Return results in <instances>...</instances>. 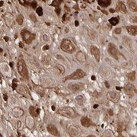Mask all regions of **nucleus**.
Wrapping results in <instances>:
<instances>
[{"instance_id": "f257e3e1", "label": "nucleus", "mask_w": 137, "mask_h": 137, "mask_svg": "<svg viewBox=\"0 0 137 137\" xmlns=\"http://www.w3.org/2000/svg\"><path fill=\"white\" fill-rule=\"evenodd\" d=\"M17 67H18V73H19L23 78H24V79L28 78V72H27V69L26 66L25 62L21 56H20L19 58H18Z\"/></svg>"}, {"instance_id": "f03ea898", "label": "nucleus", "mask_w": 137, "mask_h": 137, "mask_svg": "<svg viewBox=\"0 0 137 137\" xmlns=\"http://www.w3.org/2000/svg\"><path fill=\"white\" fill-rule=\"evenodd\" d=\"M58 114H59L60 115H62L64 117H69V118H74L78 116V114L74 111V109L70 107H60L58 110Z\"/></svg>"}, {"instance_id": "7ed1b4c3", "label": "nucleus", "mask_w": 137, "mask_h": 137, "mask_svg": "<svg viewBox=\"0 0 137 137\" xmlns=\"http://www.w3.org/2000/svg\"><path fill=\"white\" fill-rule=\"evenodd\" d=\"M61 49L62 50H63L64 52L68 53H72L75 51V46L72 43V42L70 40L68 39H64L62 40V43H61Z\"/></svg>"}, {"instance_id": "20e7f679", "label": "nucleus", "mask_w": 137, "mask_h": 137, "mask_svg": "<svg viewBox=\"0 0 137 137\" xmlns=\"http://www.w3.org/2000/svg\"><path fill=\"white\" fill-rule=\"evenodd\" d=\"M85 76H86V73L84 71H82L81 69H78L76 71H75L74 72H72L69 76H66L65 78H64L63 81H66L67 80H77V79L84 78Z\"/></svg>"}, {"instance_id": "39448f33", "label": "nucleus", "mask_w": 137, "mask_h": 137, "mask_svg": "<svg viewBox=\"0 0 137 137\" xmlns=\"http://www.w3.org/2000/svg\"><path fill=\"white\" fill-rule=\"evenodd\" d=\"M21 35L23 41L27 44L31 43L35 38V34L31 33L28 31H27L26 29H23L21 31Z\"/></svg>"}, {"instance_id": "423d86ee", "label": "nucleus", "mask_w": 137, "mask_h": 137, "mask_svg": "<svg viewBox=\"0 0 137 137\" xmlns=\"http://www.w3.org/2000/svg\"><path fill=\"white\" fill-rule=\"evenodd\" d=\"M69 134L70 137H79L81 134V130L78 126L72 125L69 128Z\"/></svg>"}, {"instance_id": "0eeeda50", "label": "nucleus", "mask_w": 137, "mask_h": 137, "mask_svg": "<svg viewBox=\"0 0 137 137\" xmlns=\"http://www.w3.org/2000/svg\"><path fill=\"white\" fill-rule=\"evenodd\" d=\"M3 18H4V21L6 24V25L8 27H12L15 24V18L13 17V15L7 12L3 15Z\"/></svg>"}, {"instance_id": "6e6552de", "label": "nucleus", "mask_w": 137, "mask_h": 137, "mask_svg": "<svg viewBox=\"0 0 137 137\" xmlns=\"http://www.w3.org/2000/svg\"><path fill=\"white\" fill-rule=\"evenodd\" d=\"M107 51L109 54L111 55L112 57H114L115 59H119V53L114 44L109 43L108 47H107Z\"/></svg>"}, {"instance_id": "1a4fd4ad", "label": "nucleus", "mask_w": 137, "mask_h": 137, "mask_svg": "<svg viewBox=\"0 0 137 137\" xmlns=\"http://www.w3.org/2000/svg\"><path fill=\"white\" fill-rule=\"evenodd\" d=\"M124 91L127 95L133 96L137 92V90L133 85H132L130 83H128L124 87Z\"/></svg>"}, {"instance_id": "9d476101", "label": "nucleus", "mask_w": 137, "mask_h": 137, "mask_svg": "<svg viewBox=\"0 0 137 137\" xmlns=\"http://www.w3.org/2000/svg\"><path fill=\"white\" fill-rule=\"evenodd\" d=\"M107 98L114 103H117L118 100H120V95H119L117 92H116V91H109V92L107 93Z\"/></svg>"}, {"instance_id": "9b49d317", "label": "nucleus", "mask_w": 137, "mask_h": 137, "mask_svg": "<svg viewBox=\"0 0 137 137\" xmlns=\"http://www.w3.org/2000/svg\"><path fill=\"white\" fill-rule=\"evenodd\" d=\"M68 88L69 90L72 91L73 92H76V91H81L84 88V84L82 83H76V84H69L68 85Z\"/></svg>"}, {"instance_id": "f8f14e48", "label": "nucleus", "mask_w": 137, "mask_h": 137, "mask_svg": "<svg viewBox=\"0 0 137 137\" xmlns=\"http://www.w3.org/2000/svg\"><path fill=\"white\" fill-rule=\"evenodd\" d=\"M90 51L91 53V54L93 55V56L95 57V58L96 59V60L98 62L100 61V50L98 47H95V46H91L90 47Z\"/></svg>"}, {"instance_id": "ddd939ff", "label": "nucleus", "mask_w": 137, "mask_h": 137, "mask_svg": "<svg viewBox=\"0 0 137 137\" xmlns=\"http://www.w3.org/2000/svg\"><path fill=\"white\" fill-rule=\"evenodd\" d=\"M47 131L50 134H52V135H53L55 136H59V133L58 132L57 128L54 125H53V124H49L47 126Z\"/></svg>"}, {"instance_id": "4468645a", "label": "nucleus", "mask_w": 137, "mask_h": 137, "mask_svg": "<svg viewBox=\"0 0 137 137\" xmlns=\"http://www.w3.org/2000/svg\"><path fill=\"white\" fill-rule=\"evenodd\" d=\"M12 115L14 117H20L23 116L24 111H23L21 108H20V107H15V108L12 109Z\"/></svg>"}, {"instance_id": "2eb2a0df", "label": "nucleus", "mask_w": 137, "mask_h": 137, "mask_svg": "<svg viewBox=\"0 0 137 137\" xmlns=\"http://www.w3.org/2000/svg\"><path fill=\"white\" fill-rule=\"evenodd\" d=\"M29 113L31 115V117H36L38 116V114L40 113V109L39 108H36L34 106H31L29 107Z\"/></svg>"}, {"instance_id": "dca6fc26", "label": "nucleus", "mask_w": 137, "mask_h": 137, "mask_svg": "<svg viewBox=\"0 0 137 137\" xmlns=\"http://www.w3.org/2000/svg\"><path fill=\"white\" fill-rule=\"evenodd\" d=\"M76 59H77V60L78 61H79L81 63H85L86 62V57H85V55L82 53V52H81V51H79V52H78L77 53V54H76Z\"/></svg>"}, {"instance_id": "f3484780", "label": "nucleus", "mask_w": 137, "mask_h": 137, "mask_svg": "<svg viewBox=\"0 0 137 137\" xmlns=\"http://www.w3.org/2000/svg\"><path fill=\"white\" fill-rule=\"evenodd\" d=\"M117 12H121L123 13H126V8L125 5L123 3V2H118L117 5Z\"/></svg>"}, {"instance_id": "a211bd4d", "label": "nucleus", "mask_w": 137, "mask_h": 137, "mask_svg": "<svg viewBox=\"0 0 137 137\" xmlns=\"http://www.w3.org/2000/svg\"><path fill=\"white\" fill-rule=\"evenodd\" d=\"M126 30L130 35H137V26H127Z\"/></svg>"}, {"instance_id": "6ab92c4d", "label": "nucleus", "mask_w": 137, "mask_h": 137, "mask_svg": "<svg viewBox=\"0 0 137 137\" xmlns=\"http://www.w3.org/2000/svg\"><path fill=\"white\" fill-rule=\"evenodd\" d=\"M81 123L85 127H89L91 125V123L88 117H82L81 119Z\"/></svg>"}, {"instance_id": "aec40b11", "label": "nucleus", "mask_w": 137, "mask_h": 137, "mask_svg": "<svg viewBox=\"0 0 137 137\" xmlns=\"http://www.w3.org/2000/svg\"><path fill=\"white\" fill-rule=\"evenodd\" d=\"M98 5L100 6H101L103 8H106L108 5H111V0H98Z\"/></svg>"}, {"instance_id": "412c9836", "label": "nucleus", "mask_w": 137, "mask_h": 137, "mask_svg": "<svg viewBox=\"0 0 137 137\" xmlns=\"http://www.w3.org/2000/svg\"><path fill=\"white\" fill-rule=\"evenodd\" d=\"M34 90L36 91L37 93H38L40 95H44V88L40 85H37L34 84Z\"/></svg>"}, {"instance_id": "4be33fe9", "label": "nucleus", "mask_w": 137, "mask_h": 137, "mask_svg": "<svg viewBox=\"0 0 137 137\" xmlns=\"http://www.w3.org/2000/svg\"><path fill=\"white\" fill-rule=\"evenodd\" d=\"M128 6L132 12H137V5L134 1H128Z\"/></svg>"}, {"instance_id": "5701e85b", "label": "nucleus", "mask_w": 137, "mask_h": 137, "mask_svg": "<svg viewBox=\"0 0 137 137\" xmlns=\"http://www.w3.org/2000/svg\"><path fill=\"white\" fill-rule=\"evenodd\" d=\"M34 120L31 117H27L26 118V125H27V127L31 129V128L34 126Z\"/></svg>"}, {"instance_id": "b1692460", "label": "nucleus", "mask_w": 137, "mask_h": 137, "mask_svg": "<svg viewBox=\"0 0 137 137\" xmlns=\"http://www.w3.org/2000/svg\"><path fill=\"white\" fill-rule=\"evenodd\" d=\"M76 102L79 105H82L85 102V99L81 95H78L76 98Z\"/></svg>"}, {"instance_id": "393cba45", "label": "nucleus", "mask_w": 137, "mask_h": 137, "mask_svg": "<svg viewBox=\"0 0 137 137\" xmlns=\"http://www.w3.org/2000/svg\"><path fill=\"white\" fill-rule=\"evenodd\" d=\"M109 22H110V24H111V25L115 26V25H117L119 23V18L118 17H113V18H111V19L109 20Z\"/></svg>"}, {"instance_id": "a878e982", "label": "nucleus", "mask_w": 137, "mask_h": 137, "mask_svg": "<svg viewBox=\"0 0 137 137\" xmlns=\"http://www.w3.org/2000/svg\"><path fill=\"white\" fill-rule=\"evenodd\" d=\"M135 75H136V72H130V73H128V74H127L126 76H127L128 79H129L130 81H134L135 78H136Z\"/></svg>"}, {"instance_id": "bb28decb", "label": "nucleus", "mask_w": 137, "mask_h": 137, "mask_svg": "<svg viewBox=\"0 0 137 137\" xmlns=\"http://www.w3.org/2000/svg\"><path fill=\"white\" fill-rule=\"evenodd\" d=\"M16 21H17V23L19 24V25H21L23 24V21H24V17H23V15H19L18 16H17Z\"/></svg>"}, {"instance_id": "cd10ccee", "label": "nucleus", "mask_w": 137, "mask_h": 137, "mask_svg": "<svg viewBox=\"0 0 137 137\" xmlns=\"http://www.w3.org/2000/svg\"><path fill=\"white\" fill-rule=\"evenodd\" d=\"M114 133L111 130H107L104 133L102 137H114Z\"/></svg>"}, {"instance_id": "c85d7f7f", "label": "nucleus", "mask_w": 137, "mask_h": 137, "mask_svg": "<svg viewBox=\"0 0 137 137\" xmlns=\"http://www.w3.org/2000/svg\"><path fill=\"white\" fill-rule=\"evenodd\" d=\"M62 2V0H59V1H58V0H54V1H53L51 5L55 6L56 8H59V6L60 5V2Z\"/></svg>"}, {"instance_id": "c756f323", "label": "nucleus", "mask_w": 137, "mask_h": 137, "mask_svg": "<svg viewBox=\"0 0 137 137\" xmlns=\"http://www.w3.org/2000/svg\"><path fill=\"white\" fill-rule=\"evenodd\" d=\"M117 125H118V132H120H120L124 129L125 126L123 123H118Z\"/></svg>"}, {"instance_id": "7c9ffc66", "label": "nucleus", "mask_w": 137, "mask_h": 137, "mask_svg": "<svg viewBox=\"0 0 137 137\" xmlns=\"http://www.w3.org/2000/svg\"><path fill=\"white\" fill-rule=\"evenodd\" d=\"M36 12H37V13H38V15H40V16H42L43 15V9H42V7H38V8L36 9Z\"/></svg>"}, {"instance_id": "2f4dec72", "label": "nucleus", "mask_w": 137, "mask_h": 137, "mask_svg": "<svg viewBox=\"0 0 137 137\" xmlns=\"http://www.w3.org/2000/svg\"><path fill=\"white\" fill-rule=\"evenodd\" d=\"M30 18H31V21H34V22H37L38 21V19H37V18H36V16L34 15V14H33V13H31V15H30Z\"/></svg>"}, {"instance_id": "473e14b6", "label": "nucleus", "mask_w": 137, "mask_h": 137, "mask_svg": "<svg viewBox=\"0 0 137 137\" xmlns=\"http://www.w3.org/2000/svg\"><path fill=\"white\" fill-rule=\"evenodd\" d=\"M17 81H18V80L16 78H14L12 81V88L14 90L16 89V88H17Z\"/></svg>"}, {"instance_id": "72a5a7b5", "label": "nucleus", "mask_w": 137, "mask_h": 137, "mask_svg": "<svg viewBox=\"0 0 137 137\" xmlns=\"http://www.w3.org/2000/svg\"><path fill=\"white\" fill-rule=\"evenodd\" d=\"M57 68H58V69H59V72H60V74H63L64 73V68L62 66H60V65H58V66H57Z\"/></svg>"}, {"instance_id": "f704fd0d", "label": "nucleus", "mask_w": 137, "mask_h": 137, "mask_svg": "<svg viewBox=\"0 0 137 137\" xmlns=\"http://www.w3.org/2000/svg\"><path fill=\"white\" fill-rule=\"evenodd\" d=\"M114 33L116 34H120L121 33V28L120 27H118V28H116L114 31Z\"/></svg>"}, {"instance_id": "c9c22d12", "label": "nucleus", "mask_w": 137, "mask_h": 137, "mask_svg": "<svg viewBox=\"0 0 137 137\" xmlns=\"http://www.w3.org/2000/svg\"><path fill=\"white\" fill-rule=\"evenodd\" d=\"M130 21L133 23H137V16H133L130 18Z\"/></svg>"}, {"instance_id": "e433bc0d", "label": "nucleus", "mask_w": 137, "mask_h": 137, "mask_svg": "<svg viewBox=\"0 0 137 137\" xmlns=\"http://www.w3.org/2000/svg\"><path fill=\"white\" fill-rule=\"evenodd\" d=\"M37 5H38V3H37V2H36V1H33V2H31V6L33 8H36Z\"/></svg>"}, {"instance_id": "4c0bfd02", "label": "nucleus", "mask_w": 137, "mask_h": 137, "mask_svg": "<svg viewBox=\"0 0 137 137\" xmlns=\"http://www.w3.org/2000/svg\"><path fill=\"white\" fill-rule=\"evenodd\" d=\"M55 11H56V13H57V15H59V14H60V8L59 7V8H56Z\"/></svg>"}, {"instance_id": "58836bf2", "label": "nucleus", "mask_w": 137, "mask_h": 137, "mask_svg": "<svg viewBox=\"0 0 137 137\" xmlns=\"http://www.w3.org/2000/svg\"><path fill=\"white\" fill-rule=\"evenodd\" d=\"M66 16H67V14H66V13L63 15V17H62V20L63 23L66 21Z\"/></svg>"}, {"instance_id": "ea45409f", "label": "nucleus", "mask_w": 137, "mask_h": 137, "mask_svg": "<svg viewBox=\"0 0 137 137\" xmlns=\"http://www.w3.org/2000/svg\"><path fill=\"white\" fill-rule=\"evenodd\" d=\"M108 113H109V115L110 116H113V114H114L112 110H108Z\"/></svg>"}, {"instance_id": "a19ab883", "label": "nucleus", "mask_w": 137, "mask_h": 137, "mask_svg": "<svg viewBox=\"0 0 137 137\" xmlns=\"http://www.w3.org/2000/svg\"><path fill=\"white\" fill-rule=\"evenodd\" d=\"M21 121H18V123H17V127L18 128H20L21 127Z\"/></svg>"}, {"instance_id": "79ce46f5", "label": "nucleus", "mask_w": 137, "mask_h": 137, "mask_svg": "<svg viewBox=\"0 0 137 137\" xmlns=\"http://www.w3.org/2000/svg\"><path fill=\"white\" fill-rule=\"evenodd\" d=\"M3 97H4V100H5V101H7V100H8V96L6 95V94H4Z\"/></svg>"}, {"instance_id": "37998d69", "label": "nucleus", "mask_w": 137, "mask_h": 137, "mask_svg": "<svg viewBox=\"0 0 137 137\" xmlns=\"http://www.w3.org/2000/svg\"><path fill=\"white\" fill-rule=\"evenodd\" d=\"M49 49V46L48 45H46L45 47H43V50H48Z\"/></svg>"}, {"instance_id": "c03bdc74", "label": "nucleus", "mask_w": 137, "mask_h": 137, "mask_svg": "<svg viewBox=\"0 0 137 137\" xmlns=\"http://www.w3.org/2000/svg\"><path fill=\"white\" fill-rule=\"evenodd\" d=\"M19 47H20L21 48H23V47H24V45H23V43H22L21 42L19 43Z\"/></svg>"}, {"instance_id": "a18cd8bd", "label": "nucleus", "mask_w": 137, "mask_h": 137, "mask_svg": "<svg viewBox=\"0 0 137 137\" xmlns=\"http://www.w3.org/2000/svg\"><path fill=\"white\" fill-rule=\"evenodd\" d=\"M43 40H47V36L44 35V36H43Z\"/></svg>"}, {"instance_id": "49530a36", "label": "nucleus", "mask_w": 137, "mask_h": 137, "mask_svg": "<svg viewBox=\"0 0 137 137\" xmlns=\"http://www.w3.org/2000/svg\"><path fill=\"white\" fill-rule=\"evenodd\" d=\"M4 39H5V41H8V40H9V38H8V37H5Z\"/></svg>"}, {"instance_id": "de8ad7c7", "label": "nucleus", "mask_w": 137, "mask_h": 137, "mask_svg": "<svg viewBox=\"0 0 137 137\" xmlns=\"http://www.w3.org/2000/svg\"><path fill=\"white\" fill-rule=\"evenodd\" d=\"M78 24H79L78 21H76V22H75V25H76V26H78Z\"/></svg>"}, {"instance_id": "09e8293b", "label": "nucleus", "mask_w": 137, "mask_h": 137, "mask_svg": "<svg viewBox=\"0 0 137 137\" xmlns=\"http://www.w3.org/2000/svg\"><path fill=\"white\" fill-rule=\"evenodd\" d=\"M105 85H106V86H107V88H109V87H110V85H109V84L107 83V81H105Z\"/></svg>"}, {"instance_id": "8fccbe9b", "label": "nucleus", "mask_w": 137, "mask_h": 137, "mask_svg": "<svg viewBox=\"0 0 137 137\" xmlns=\"http://www.w3.org/2000/svg\"><path fill=\"white\" fill-rule=\"evenodd\" d=\"M65 8H66V11H67V12H69V11H70V10H69V8L66 5H65Z\"/></svg>"}, {"instance_id": "3c124183", "label": "nucleus", "mask_w": 137, "mask_h": 137, "mask_svg": "<svg viewBox=\"0 0 137 137\" xmlns=\"http://www.w3.org/2000/svg\"><path fill=\"white\" fill-rule=\"evenodd\" d=\"M115 12V10H114V9H110V12Z\"/></svg>"}, {"instance_id": "603ef678", "label": "nucleus", "mask_w": 137, "mask_h": 137, "mask_svg": "<svg viewBox=\"0 0 137 137\" xmlns=\"http://www.w3.org/2000/svg\"><path fill=\"white\" fill-rule=\"evenodd\" d=\"M91 79H92V80H95V76H91Z\"/></svg>"}, {"instance_id": "864d4df0", "label": "nucleus", "mask_w": 137, "mask_h": 137, "mask_svg": "<svg viewBox=\"0 0 137 137\" xmlns=\"http://www.w3.org/2000/svg\"><path fill=\"white\" fill-rule=\"evenodd\" d=\"M98 107V104H95V105H94V106H93V107H94V108H97Z\"/></svg>"}, {"instance_id": "5fc2aeb1", "label": "nucleus", "mask_w": 137, "mask_h": 137, "mask_svg": "<svg viewBox=\"0 0 137 137\" xmlns=\"http://www.w3.org/2000/svg\"><path fill=\"white\" fill-rule=\"evenodd\" d=\"M87 137H95V136H93V135H90V136H88Z\"/></svg>"}, {"instance_id": "6e6d98bb", "label": "nucleus", "mask_w": 137, "mask_h": 137, "mask_svg": "<svg viewBox=\"0 0 137 137\" xmlns=\"http://www.w3.org/2000/svg\"><path fill=\"white\" fill-rule=\"evenodd\" d=\"M116 88H117V90H120V89H121V88H120V87H116Z\"/></svg>"}, {"instance_id": "4d7b16f0", "label": "nucleus", "mask_w": 137, "mask_h": 137, "mask_svg": "<svg viewBox=\"0 0 137 137\" xmlns=\"http://www.w3.org/2000/svg\"><path fill=\"white\" fill-rule=\"evenodd\" d=\"M73 8H76V9H78V5H75V6L73 7Z\"/></svg>"}, {"instance_id": "13d9d810", "label": "nucleus", "mask_w": 137, "mask_h": 137, "mask_svg": "<svg viewBox=\"0 0 137 137\" xmlns=\"http://www.w3.org/2000/svg\"><path fill=\"white\" fill-rule=\"evenodd\" d=\"M10 66H11V67L13 66V62H10Z\"/></svg>"}, {"instance_id": "bf43d9fd", "label": "nucleus", "mask_w": 137, "mask_h": 137, "mask_svg": "<svg viewBox=\"0 0 137 137\" xmlns=\"http://www.w3.org/2000/svg\"><path fill=\"white\" fill-rule=\"evenodd\" d=\"M52 109H53V111H55V107L54 106H52Z\"/></svg>"}, {"instance_id": "052dcab7", "label": "nucleus", "mask_w": 137, "mask_h": 137, "mask_svg": "<svg viewBox=\"0 0 137 137\" xmlns=\"http://www.w3.org/2000/svg\"><path fill=\"white\" fill-rule=\"evenodd\" d=\"M118 137H123V136L120 133V134H119V136H118Z\"/></svg>"}, {"instance_id": "680f3d73", "label": "nucleus", "mask_w": 137, "mask_h": 137, "mask_svg": "<svg viewBox=\"0 0 137 137\" xmlns=\"http://www.w3.org/2000/svg\"><path fill=\"white\" fill-rule=\"evenodd\" d=\"M3 3H4V2H3V1H1V6H2Z\"/></svg>"}, {"instance_id": "e2e57ef3", "label": "nucleus", "mask_w": 137, "mask_h": 137, "mask_svg": "<svg viewBox=\"0 0 137 137\" xmlns=\"http://www.w3.org/2000/svg\"><path fill=\"white\" fill-rule=\"evenodd\" d=\"M102 12H103L104 13H105V14H107V12H105V11H104V10H102Z\"/></svg>"}, {"instance_id": "0e129e2a", "label": "nucleus", "mask_w": 137, "mask_h": 137, "mask_svg": "<svg viewBox=\"0 0 137 137\" xmlns=\"http://www.w3.org/2000/svg\"><path fill=\"white\" fill-rule=\"evenodd\" d=\"M11 137H12V136H11Z\"/></svg>"}, {"instance_id": "69168bd1", "label": "nucleus", "mask_w": 137, "mask_h": 137, "mask_svg": "<svg viewBox=\"0 0 137 137\" xmlns=\"http://www.w3.org/2000/svg\"><path fill=\"white\" fill-rule=\"evenodd\" d=\"M133 137H134V136H133Z\"/></svg>"}]
</instances>
